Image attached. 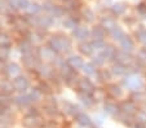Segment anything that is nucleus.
Returning a JSON list of instances; mask_svg holds the SVG:
<instances>
[{
  "instance_id": "9",
  "label": "nucleus",
  "mask_w": 146,
  "mask_h": 128,
  "mask_svg": "<svg viewBox=\"0 0 146 128\" xmlns=\"http://www.w3.org/2000/svg\"><path fill=\"white\" fill-rule=\"evenodd\" d=\"M76 88H78V91L79 92H84V93H91L92 95V92L94 91V84L91 82V79H88V78H79V80H78V83H76Z\"/></svg>"
},
{
  "instance_id": "11",
  "label": "nucleus",
  "mask_w": 146,
  "mask_h": 128,
  "mask_svg": "<svg viewBox=\"0 0 146 128\" xmlns=\"http://www.w3.org/2000/svg\"><path fill=\"white\" fill-rule=\"evenodd\" d=\"M75 120H76V124L79 125L80 128H94L91 117L83 111H80L79 114L75 117Z\"/></svg>"
},
{
  "instance_id": "59",
  "label": "nucleus",
  "mask_w": 146,
  "mask_h": 128,
  "mask_svg": "<svg viewBox=\"0 0 146 128\" xmlns=\"http://www.w3.org/2000/svg\"><path fill=\"white\" fill-rule=\"evenodd\" d=\"M64 1H66V0H64Z\"/></svg>"
},
{
  "instance_id": "32",
  "label": "nucleus",
  "mask_w": 146,
  "mask_h": 128,
  "mask_svg": "<svg viewBox=\"0 0 146 128\" xmlns=\"http://www.w3.org/2000/svg\"><path fill=\"white\" fill-rule=\"evenodd\" d=\"M41 9H43V5H40V4L30 3L27 8L25 9V12H26V14H27V16H36V14L40 13Z\"/></svg>"
},
{
  "instance_id": "61",
  "label": "nucleus",
  "mask_w": 146,
  "mask_h": 128,
  "mask_svg": "<svg viewBox=\"0 0 146 128\" xmlns=\"http://www.w3.org/2000/svg\"><path fill=\"white\" fill-rule=\"evenodd\" d=\"M0 32H1V31H0Z\"/></svg>"
},
{
  "instance_id": "8",
  "label": "nucleus",
  "mask_w": 146,
  "mask_h": 128,
  "mask_svg": "<svg viewBox=\"0 0 146 128\" xmlns=\"http://www.w3.org/2000/svg\"><path fill=\"white\" fill-rule=\"evenodd\" d=\"M12 98H13L14 105L18 106V107H21V109H27L29 106H31V103H33V101H31L29 93H19V95L13 96Z\"/></svg>"
},
{
  "instance_id": "60",
  "label": "nucleus",
  "mask_w": 146,
  "mask_h": 128,
  "mask_svg": "<svg viewBox=\"0 0 146 128\" xmlns=\"http://www.w3.org/2000/svg\"><path fill=\"white\" fill-rule=\"evenodd\" d=\"M145 109H146V106H145Z\"/></svg>"
},
{
  "instance_id": "29",
  "label": "nucleus",
  "mask_w": 146,
  "mask_h": 128,
  "mask_svg": "<svg viewBox=\"0 0 146 128\" xmlns=\"http://www.w3.org/2000/svg\"><path fill=\"white\" fill-rule=\"evenodd\" d=\"M96 67L97 66L93 62H84V65H83V67H82V71L84 72L87 76H93V75H97V72H98V70H97Z\"/></svg>"
},
{
  "instance_id": "6",
  "label": "nucleus",
  "mask_w": 146,
  "mask_h": 128,
  "mask_svg": "<svg viewBox=\"0 0 146 128\" xmlns=\"http://www.w3.org/2000/svg\"><path fill=\"white\" fill-rule=\"evenodd\" d=\"M39 56L38 53L34 54L33 53H29V54H22V62H23V66L29 70H36V67L39 66L40 61H39Z\"/></svg>"
},
{
  "instance_id": "38",
  "label": "nucleus",
  "mask_w": 146,
  "mask_h": 128,
  "mask_svg": "<svg viewBox=\"0 0 146 128\" xmlns=\"http://www.w3.org/2000/svg\"><path fill=\"white\" fill-rule=\"evenodd\" d=\"M11 125H12L11 113H8V114H0V128H11Z\"/></svg>"
},
{
  "instance_id": "19",
  "label": "nucleus",
  "mask_w": 146,
  "mask_h": 128,
  "mask_svg": "<svg viewBox=\"0 0 146 128\" xmlns=\"http://www.w3.org/2000/svg\"><path fill=\"white\" fill-rule=\"evenodd\" d=\"M22 124L25 125L26 128H38L40 122H39L38 115H30L26 114L25 118L22 119Z\"/></svg>"
},
{
  "instance_id": "40",
  "label": "nucleus",
  "mask_w": 146,
  "mask_h": 128,
  "mask_svg": "<svg viewBox=\"0 0 146 128\" xmlns=\"http://www.w3.org/2000/svg\"><path fill=\"white\" fill-rule=\"evenodd\" d=\"M92 96H93L94 101L96 102H100V101H105L106 98V91L102 88H94V91L92 92Z\"/></svg>"
},
{
  "instance_id": "56",
  "label": "nucleus",
  "mask_w": 146,
  "mask_h": 128,
  "mask_svg": "<svg viewBox=\"0 0 146 128\" xmlns=\"http://www.w3.org/2000/svg\"><path fill=\"white\" fill-rule=\"evenodd\" d=\"M29 111L26 113V114H30V115H38V110H36L35 107H31V106H29Z\"/></svg>"
},
{
  "instance_id": "54",
  "label": "nucleus",
  "mask_w": 146,
  "mask_h": 128,
  "mask_svg": "<svg viewBox=\"0 0 146 128\" xmlns=\"http://www.w3.org/2000/svg\"><path fill=\"white\" fill-rule=\"evenodd\" d=\"M137 11H138V13H141V14H146V4L141 3L140 5L137 7Z\"/></svg>"
},
{
  "instance_id": "31",
  "label": "nucleus",
  "mask_w": 146,
  "mask_h": 128,
  "mask_svg": "<svg viewBox=\"0 0 146 128\" xmlns=\"http://www.w3.org/2000/svg\"><path fill=\"white\" fill-rule=\"evenodd\" d=\"M62 26L67 30H74L79 26V21L75 17H66L64 21H62Z\"/></svg>"
},
{
  "instance_id": "2",
  "label": "nucleus",
  "mask_w": 146,
  "mask_h": 128,
  "mask_svg": "<svg viewBox=\"0 0 146 128\" xmlns=\"http://www.w3.org/2000/svg\"><path fill=\"white\" fill-rule=\"evenodd\" d=\"M121 84L127 89L129 91H140L141 88L145 87V82H143V78L140 76L136 72H132V74H127L124 76V79L121 80Z\"/></svg>"
},
{
  "instance_id": "41",
  "label": "nucleus",
  "mask_w": 146,
  "mask_h": 128,
  "mask_svg": "<svg viewBox=\"0 0 146 128\" xmlns=\"http://www.w3.org/2000/svg\"><path fill=\"white\" fill-rule=\"evenodd\" d=\"M14 91V87H13V83L9 80H4L0 83V92H4V93H8L11 95L12 92Z\"/></svg>"
},
{
  "instance_id": "33",
  "label": "nucleus",
  "mask_w": 146,
  "mask_h": 128,
  "mask_svg": "<svg viewBox=\"0 0 146 128\" xmlns=\"http://www.w3.org/2000/svg\"><path fill=\"white\" fill-rule=\"evenodd\" d=\"M110 35H111V38H113L114 40H116V42H120V40L123 39V38L127 35V34L124 32V30L121 27H119V26H115V27H114L113 30L110 31Z\"/></svg>"
},
{
  "instance_id": "25",
  "label": "nucleus",
  "mask_w": 146,
  "mask_h": 128,
  "mask_svg": "<svg viewBox=\"0 0 146 128\" xmlns=\"http://www.w3.org/2000/svg\"><path fill=\"white\" fill-rule=\"evenodd\" d=\"M26 39L30 40L34 45H38L40 44L43 40H44V35L40 32V31H30V32L26 34Z\"/></svg>"
},
{
  "instance_id": "39",
  "label": "nucleus",
  "mask_w": 146,
  "mask_h": 128,
  "mask_svg": "<svg viewBox=\"0 0 146 128\" xmlns=\"http://www.w3.org/2000/svg\"><path fill=\"white\" fill-rule=\"evenodd\" d=\"M116 118H118L119 122L123 123V124H125V125H132L133 123H135V118H133V115H128V114H124V113H120Z\"/></svg>"
},
{
  "instance_id": "53",
  "label": "nucleus",
  "mask_w": 146,
  "mask_h": 128,
  "mask_svg": "<svg viewBox=\"0 0 146 128\" xmlns=\"http://www.w3.org/2000/svg\"><path fill=\"white\" fill-rule=\"evenodd\" d=\"M8 11V3H5L4 0H0V14H5Z\"/></svg>"
},
{
  "instance_id": "52",
  "label": "nucleus",
  "mask_w": 146,
  "mask_h": 128,
  "mask_svg": "<svg viewBox=\"0 0 146 128\" xmlns=\"http://www.w3.org/2000/svg\"><path fill=\"white\" fill-rule=\"evenodd\" d=\"M45 109H47V113L49 115L57 114V106H56L54 103H52V105H47V106H45Z\"/></svg>"
},
{
  "instance_id": "16",
  "label": "nucleus",
  "mask_w": 146,
  "mask_h": 128,
  "mask_svg": "<svg viewBox=\"0 0 146 128\" xmlns=\"http://www.w3.org/2000/svg\"><path fill=\"white\" fill-rule=\"evenodd\" d=\"M119 44H120L121 50H124V52H128V53H132L133 50H135V48H136L135 40H133L131 36H128V35L124 36L123 39L119 42Z\"/></svg>"
},
{
  "instance_id": "42",
  "label": "nucleus",
  "mask_w": 146,
  "mask_h": 128,
  "mask_svg": "<svg viewBox=\"0 0 146 128\" xmlns=\"http://www.w3.org/2000/svg\"><path fill=\"white\" fill-rule=\"evenodd\" d=\"M125 9H127V7L124 5L123 3H116L111 7V13L114 16H121V14H124Z\"/></svg>"
},
{
  "instance_id": "24",
  "label": "nucleus",
  "mask_w": 146,
  "mask_h": 128,
  "mask_svg": "<svg viewBox=\"0 0 146 128\" xmlns=\"http://www.w3.org/2000/svg\"><path fill=\"white\" fill-rule=\"evenodd\" d=\"M66 62L75 70H82L83 65H84L83 58L80 56H76V54H71V56H69V58L66 60Z\"/></svg>"
},
{
  "instance_id": "50",
  "label": "nucleus",
  "mask_w": 146,
  "mask_h": 128,
  "mask_svg": "<svg viewBox=\"0 0 146 128\" xmlns=\"http://www.w3.org/2000/svg\"><path fill=\"white\" fill-rule=\"evenodd\" d=\"M11 56V48H0V60H7Z\"/></svg>"
},
{
  "instance_id": "17",
  "label": "nucleus",
  "mask_w": 146,
  "mask_h": 128,
  "mask_svg": "<svg viewBox=\"0 0 146 128\" xmlns=\"http://www.w3.org/2000/svg\"><path fill=\"white\" fill-rule=\"evenodd\" d=\"M129 69L131 67L125 66V65L115 62V64L111 66L110 71H111V74H113V76H125L128 74V71H129Z\"/></svg>"
},
{
  "instance_id": "1",
  "label": "nucleus",
  "mask_w": 146,
  "mask_h": 128,
  "mask_svg": "<svg viewBox=\"0 0 146 128\" xmlns=\"http://www.w3.org/2000/svg\"><path fill=\"white\" fill-rule=\"evenodd\" d=\"M48 45L50 48H53L58 54H61V53L70 52V49L72 47V43L69 36L62 35V34H56V35H52L48 39Z\"/></svg>"
},
{
  "instance_id": "7",
  "label": "nucleus",
  "mask_w": 146,
  "mask_h": 128,
  "mask_svg": "<svg viewBox=\"0 0 146 128\" xmlns=\"http://www.w3.org/2000/svg\"><path fill=\"white\" fill-rule=\"evenodd\" d=\"M56 23V17L50 16V14H44V16L38 17V25L36 27L41 29V30H49L50 27H53Z\"/></svg>"
},
{
  "instance_id": "13",
  "label": "nucleus",
  "mask_w": 146,
  "mask_h": 128,
  "mask_svg": "<svg viewBox=\"0 0 146 128\" xmlns=\"http://www.w3.org/2000/svg\"><path fill=\"white\" fill-rule=\"evenodd\" d=\"M89 35H91V31H89V29L87 27V26H80L79 25L76 29L72 30V38H74L75 40H80V42H83V40H86Z\"/></svg>"
},
{
  "instance_id": "28",
  "label": "nucleus",
  "mask_w": 146,
  "mask_h": 128,
  "mask_svg": "<svg viewBox=\"0 0 146 128\" xmlns=\"http://www.w3.org/2000/svg\"><path fill=\"white\" fill-rule=\"evenodd\" d=\"M100 25L104 26V27L106 29V31H108V32H110V31L113 30L115 26H118V25H116V21L114 20L113 17H110V16L101 17V23H100Z\"/></svg>"
},
{
  "instance_id": "35",
  "label": "nucleus",
  "mask_w": 146,
  "mask_h": 128,
  "mask_svg": "<svg viewBox=\"0 0 146 128\" xmlns=\"http://www.w3.org/2000/svg\"><path fill=\"white\" fill-rule=\"evenodd\" d=\"M29 96H30L33 103L39 102V101H41V98H43V92L36 87V88H31L30 91H29Z\"/></svg>"
},
{
  "instance_id": "46",
  "label": "nucleus",
  "mask_w": 146,
  "mask_h": 128,
  "mask_svg": "<svg viewBox=\"0 0 146 128\" xmlns=\"http://www.w3.org/2000/svg\"><path fill=\"white\" fill-rule=\"evenodd\" d=\"M91 43H92V47H93V49H94V50H100V52H101V50L106 47V44H105V40L93 39Z\"/></svg>"
},
{
  "instance_id": "21",
  "label": "nucleus",
  "mask_w": 146,
  "mask_h": 128,
  "mask_svg": "<svg viewBox=\"0 0 146 128\" xmlns=\"http://www.w3.org/2000/svg\"><path fill=\"white\" fill-rule=\"evenodd\" d=\"M108 93L114 98H120V97H123L124 91H123V88H121L119 84L111 83V84H109L108 86Z\"/></svg>"
},
{
  "instance_id": "27",
  "label": "nucleus",
  "mask_w": 146,
  "mask_h": 128,
  "mask_svg": "<svg viewBox=\"0 0 146 128\" xmlns=\"http://www.w3.org/2000/svg\"><path fill=\"white\" fill-rule=\"evenodd\" d=\"M106 29L104 27V26H101V25H97V26H94L93 29H92V31H91V35H92V38L93 39H100V40H104L105 39V36H106Z\"/></svg>"
},
{
  "instance_id": "48",
  "label": "nucleus",
  "mask_w": 146,
  "mask_h": 128,
  "mask_svg": "<svg viewBox=\"0 0 146 128\" xmlns=\"http://www.w3.org/2000/svg\"><path fill=\"white\" fill-rule=\"evenodd\" d=\"M83 18L87 21V22H93L94 21V13L91 11V9L86 8L83 11Z\"/></svg>"
},
{
  "instance_id": "15",
  "label": "nucleus",
  "mask_w": 146,
  "mask_h": 128,
  "mask_svg": "<svg viewBox=\"0 0 146 128\" xmlns=\"http://www.w3.org/2000/svg\"><path fill=\"white\" fill-rule=\"evenodd\" d=\"M35 71L38 72L41 78H50L53 75V67L48 62H40Z\"/></svg>"
},
{
  "instance_id": "14",
  "label": "nucleus",
  "mask_w": 146,
  "mask_h": 128,
  "mask_svg": "<svg viewBox=\"0 0 146 128\" xmlns=\"http://www.w3.org/2000/svg\"><path fill=\"white\" fill-rule=\"evenodd\" d=\"M120 110L121 113L124 114H128V115H135L136 113L138 111L137 109V103L132 100H127V101H123L120 103Z\"/></svg>"
},
{
  "instance_id": "47",
  "label": "nucleus",
  "mask_w": 146,
  "mask_h": 128,
  "mask_svg": "<svg viewBox=\"0 0 146 128\" xmlns=\"http://www.w3.org/2000/svg\"><path fill=\"white\" fill-rule=\"evenodd\" d=\"M92 62H93L96 66H102V65L106 62V58L104 56H102V53L100 52L98 54H96V56H93V58H92Z\"/></svg>"
},
{
  "instance_id": "30",
  "label": "nucleus",
  "mask_w": 146,
  "mask_h": 128,
  "mask_svg": "<svg viewBox=\"0 0 146 128\" xmlns=\"http://www.w3.org/2000/svg\"><path fill=\"white\" fill-rule=\"evenodd\" d=\"M65 109V113H66L67 115H70V117H76L78 114H79L82 110H80V107L78 105H75V103H71V102H66L64 106Z\"/></svg>"
},
{
  "instance_id": "4",
  "label": "nucleus",
  "mask_w": 146,
  "mask_h": 128,
  "mask_svg": "<svg viewBox=\"0 0 146 128\" xmlns=\"http://www.w3.org/2000/svg\"><path fill=\"white\" fill-rule=\"evenodd\" d=\"M12 83H13L14 91H17L19 93H25L30 88V80H29V78L25 75H21V74L18 76H14Z\"/></svg>"
},
{
  "instance_id": "57",
  "label": "nucleus",
  "mask_w": 146,
  "mask_h": 128,
  "mask_svg": "<svg viewBox=\"0 0 146 128\" xmlns=\"http://www.w3.org/2000/svg\"><path fill=\"white\" fill-rule=\"evenodd\" d=\"M4 61H5V60H0V71H5L7 64Z\"/></svg>"
},
{
  "instance_id": "36",
  "label": "nucleus",
  "mask_w": 146,
  "mask_h": 128,
  "mask_svg": "<svg viewBox=\"0 0 146 128\" xmlns=\"http://www.w3.org/2000/svg\"><path fill=\"white\" fill-rule=\"evenodd\" d=\"M131 100L135 101L136 103H142L146 102V93L145 92H141V91H133L132 95H131Z\"/></svg>"
},
{
  "instance_id": "43",
  "label": "nucleus",
  "mask_w": 146,
  "mask_h": 128,
  "mask_svg": "<svg viewBox=\"0 0 146 128\" xmlns=\"http://www.w3.org/2000/svg\"><path fill=\"white\" fill-rule=\"evenodd\" d=\"M133 118H135V123L146 125V110H138V111L133 115Z\"/></svg>"
},
{
  "instance_id": "22",
  "label": "nucleus",
  "mask_w": 146,
  "mask_h": 128,
  "mask_svg": "<svg viewBox=\"0 0 146 128\" xmlns=\"http://www.w3.org/2000/svg\"><path fill=\"white\" fill-rule=\"evenodd\" d=\"M78 98H79V101L82 102L83 106H86V107H92V106L94 105V98L93 96L91 95V93H84V92H79L78 93Z\"/></svg>"
},
{
  "instance_id": "51",
  "label": "nucleus",
  "mask_w": 146,
  "mask_h": 128,
  "mask_svg": "<svg viewBox=\"0 0 146 128\" xmlns=\"http://www.w3.org/2000/svg\"><path fill=\"white\" fill-rule=\"evenodd\" d=\"M22 0H7L8 7L12 9H19V4H21Z\"/></svg>"
},
{
  "instance_id": "44",
  "label": "nucleus",
  "mask_w": 146,
  "mask_h": 128,
  "mask_svg": "<svg viewBox=\"0 0 146 128\" xmlns=\"http://www.w3.org/2000/svg\"><path fill=\"white\" fill-rule=\"evenodd\" d=\"M135 34H136V36H137V39L140 40V42L146 47V27H143V26H140V27L136 30Z\"/></svg>"
},
{
  "instance_id": "3",
  "label": "nucleus",
  "mask_w": 146,
  "mask_h": 128,
  "mask_svg": "<svg viewBox=\"0 0 146 128\" xmlns=\"http://www.w3.org/2000/svg\"><path fill=\"white\" fill-rule=\"evenodd\" d=\"M36 53H38L39 58L43 60L44 62H54L58 58V56H57L58 53L53 48H50L49 45H41V47H39Z\"/></svg>"
},
{
  "instance_id": "55",
  "label": "nucleus",
  "mask_w": 146,
  "mask_h": 128,
  "mask_svg": "<svg viewBox=\"0 0 146 128\" xmlns=\"http://www.w3.org/2000/svg\"><path fill=\"white\" fill-rule=\"evenodd\" d=\"M39 89H40L41 92H48V91H49V87H48V84L47 83H41L40 86L38 87Z\"/></svg>"
},
{
  "instance_id": "26",
  "label": "nucleus",
  "mask_w": 146,
  "mask_h": 128,
  "mask_svg": "<svg viewBox=\"0 0 146 128\" xmlns=\"http://www.w3.org/2000/svg\"><path fill=\"white\" fill-rule=\"evenodd\" d=\"M116 52H118V50H116V48L114 47V45H111V44H106V47L101 50L102 56L106 58V61H110V60L115 58Z\"/></svg>"
},
{
  "instance_id": "45",
  "label": "nucleus",
  "mask_w": 146,
  "mask_h": 128,
  "mask_svg": "<svg viewBox=\"0 0 146 128\" xmlns=\"http://www.w3.org/2000/svg\"><path fill=\"white\" fill-rule=\"evenodd\" d=\"M111 76H113V74L110 70H98V72H97V78L100 82H108Z\"/></svg>"
},
{
  "instance_id": "12",
  "label": "nucleus",
  "mask_w": 146,
  "mask_h": 128,
  "mask_svg": "<svg viewBox=\"0 0 146 128\" xmlns=\"http://www.w3.org/2000/svg\"><path fill=\"white\" fill-rule=\"evenodd\" d=\"M104 111H105L108 115H110V117L116 118L121 113L120 105L113 102V101H105V102H104Z\"/></svg>"
},
{
  "instance_id": "20",
  "label": "nucleus",
  "mask_w": 146,
  "mask_h": 128,
  "mask_svg": "<svg viewBox=\"0 0 146 128\" xmlns=\"http://www.w3.org/2000/svg\"><path fill=\"white\" fill-rule=\"evenodd\" d=\"M18 50L21 52V56L22 54H29V53L34 52V44L27 39H22L19 40L18 43Z\"/></svg>"
},
{
  "instance_id": "49",
  "label": "nucleus",
  "mask_w": 146,
  "mask_h": 128,
  "mask_svg": "<svg viewBox=\"0 0 146 128\" xmlns=\"http://www.w3.org/2000/svg\"><path fill=\"white\" fill-rule=\"evenodd\" d=\"M64 9L67 12H72L76 9V3H75L74 0H66L65 1V5H64Z\"/></svg>"
},
{
  "instance_id": "58",
  "label": "nucleus",
  "mask_w": 146,
  "mask_h": 128,
  "mask_svg": "<svg viewBox=\"0 0 146 128\" xmlns=\"http://www.w3.org/2000/svg\"><path fill=\"white\" fill-rule=\"evenodd\" d=\"M133 128H146V125H143V124H138V123H135Z\"/></svg>"
},
{
  "instance_id": "37",
  "label": "nucleus",
  "mask_w": 146,
  "mask_h": 128,
  "mask_svg": "<svg viewBox=\"0 0 146 128\" xmlns=\"http://www.w3.org/2000/svg\"><path fill=\"white\" fill-rule=\"evenodd\" d=\"M12 38L7 32H0V48H11Z\"/></svg>"
},
{
  "instance_id": "5",
  "label": "nucleus",
  "mask_w": 146,
  "mask_h": 128,
  "mask_svg": "<svg viewBox=\"0 0 146 128\" xmlns=\"http://www.w3.org/2000/svg\"><path fill=\"white\" fill-rule=\"evenodd\" d=\"M43 9H44L48 14L56 17V18L62 17V16H64V13H65V9L62 8V7H60V5H57V4L52 3V1H49V0H47V1H44V3H43Z\"/></svg>"
},
{
  "instance_id": "34",
  "label": "nucleus",
  "mask_w": 146,
  "mask_h": 128,
  "mask_svg": "<svg viewBox=\"0 0 146 128\" xmlns=\"http://www.w3.org/2000/svg\"><path fill=\"white\" fill-rule=\"evenodd\" d=\"M135 61L137 62V64L140 65L141 67L146 66V47L145 48H141L140 50H137Z\"/></svg>"
},
{
  "instance_id": "23",
  "label": "nucleus",
  "mask_w": 146,
  "mask_h": 128,
  "mask_svg": "<svg viewBox=\"0 0 146 128\" xmlns=\"http://www.w3.org/2000/svg\"><path fill=\"white\" fill-rule=\"evenodd\" d=\"M78 49H79V52L82 53V56H92L94 52L93 47H92V43L91 42H86V40H83L82 43H79V45H78Z\"/></svg>"
},
{
  "instance_id": "10",
  "label": "nucleus",
  "mask_w": 146,
  "mask_h": 128,
  "mask_svg": "<svg viewBox=\"0 0 146 128\" xmlns=\"http://www.w3.org/2000/svg\"><path fill=\"white\" fill-rule=\"evenodd\" d=\"M114 61L118 62V64L125 65V66L131 67V66L133 65V62H135V60L132 58V56H131V53L124 52V50H118V52H116L115 58H114Z\"/></svg>"
},
{
  "instance_id": "18",
  "label": "nucleus",
  "mask_w": 146,
  "mask_h": 128,
  "mask_svg": "<svg viewBox=\"0 0 146 128\" xmlns=\"http://www.w3.org/2000/svg\"><path fill=\"white\" fill-rule=\"evenodd\" d=\"M4 72H5L7 76H9V78L18 76L21 74V66L18 64H16V62H9V64H7L5 71Z\"/></svg>"
}]
</instances>
